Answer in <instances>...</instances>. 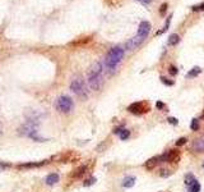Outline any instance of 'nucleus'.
<instances>
[{
  "instance_id": "f257e3e1",
  "label": "nucleus",
  "mask_w": 204,
  "mask_h": 192,
  "mask_svg": "<svg viewBox=\"0 0 204 192\" xmlns=\"http://www.w3.org/2000/svg\"><path fill=\"white\" fill-rule=\"evenodd\" d=\"M103 83V77H102V64L100 61H96L92 67H91L89 72H88V85L94 91H98L102 87Z\"/></svg>"
},
{
  "instance_id": "f03ea898",
  "label": "nucleus",
  "mask_w": 204,
  "mask_h": 192,
  "mask_svg": "<svg viewBox=\"0 0 204 192\" xmlns=\"http://www.w3.org/2000/svg\"><path fill=\"white\" fill-rule=\"evenodd\" d=\"M123 58H124V49L120 48V46H115V48H112L107 53L105 59V64L110 70H115L116 67L119 66V63L123 60Z\"/></svg>"
},
{
  "instance_id": "7ed1b4c3",
  "label": "nucleus",
  "mask_w": 204,
  "mask_h": 192,
  "mask_svg": "<svg viewBox=\"0 0 204 192\" xmlns=\"http://www.w3.org/2000/svg\"><path fill=\"white\" fill-rule=\"evenodd\" d=\"M70 90L75 94L77 96L82 97V99H87L88 97V91L85 87V83L82 77H75L70 83Z\"/></svg>"
},
{
  "instance_id": "20e7f679",
  "label": "nucleus",
  "mask_w": 204,
  "mask_h": 192,
  "mask_svg": "<svg viewBox=\"0 0 204 192\" xmlns=\"http://www.w3.org/2000/svg\"><path fill=\"white\" fill-rule=\"evenodd\" d=\"M38 124L40 122H32V120H27L23 126L19 127V135L20 136H28V137H32L33 135L37 133L38 129Z\"/></svg>"
},
{
  "instance_id": "39448f33",
  "label": "nucleus",
  "mask_w": 204,
  "mask_h": 192,
  "mask_svg": "<svg viewBox=\"0 0 204 192\" xmlns=\"http://www.w3.org/2000/svg\"><path fill=\"white\" fill-rule=\"evenodd\" d=\"M56 109L61 113H69L73 109V100L69 96H60L56 100Z\"/></svg>"
},
{
  "instance_id": "423d86ee",
  "label": "nucleus",
  "mask_w": 204,
  "mask_h": 192,
  "mask_svg": "<svg viewBox=\"0 0 204 192\" xmlns=\"http://www.w3.org/2000/svg\"><path fill=\"white\" fill-rule=\"evenodd\" d=\"M128 110L133 114H142L149 110V106L147 105V102H133L131 105L128 106Z\"/></svg>"
},
{
  "instance_id": "0eeeda50",
  "label": "nucleus",
  "mask_w": 204,
  "mask_h": 192,
  "mask_svg": "<svg viewBox=\"0 0 204 192\" xmlns=\"http://www.w3.org/2000/svg\"><path fill=\"white\" fill-rule=\"evenodd\" d=\"M146 40V37H143V36H139V35H135L133 38H130V40L128 41V42L125 44V49L126 50H135L138 48L139 45H142V42Z\"/></svg>"
},
{
  "instance_id": "6e6552de",
  "label": "nucleus",
  "mask_w": 204,
  "mask_h": 192,
  "mask_svg": "<svg viewBox=\"0 0 204 192\" xmlns=\"http://www.w3.org/2000/svg\"><path fill=\"white\" fill-rule=\"evenodd\" d=\"M149 31H150V23L147 22V20H143V22H140L139 27H138V33L137 35H139V36H143V37L147 38Z\"/></svg>"
},
{
  "instance_id": "1a4fd4ad",
  "label": "nucleus",
  "mask_w": 204,
  "mask_h": 192,
  "mask_svg": "<svg viewBox=\"0 0 204 192\" xmlns=\"http://www.w3.org/2000/svg\"><path fill=\"white\" fill-rule=\"evenodd\" d=\"M193 150L194 151H197V152H202L204 151V136L203 137H200V138H197V140L193 142Z\"/></svg>"
},
{
  "instance_id": "9d476101",
  "label": "nucleus",
  "mask_w": 204,
  "mask_h": 192,
  "mask_svg": "<svg viewBox=\"0 0 204 192\" xmlns=\"http://www.w3.org/2000/svg\"><path fill=\"white\" fill-rule=\"evenodd\" d=\"M47 164V161L46 160H43V161H38V163H26V164H19L18 165V168L19 169H28V168H40V167H42V165H45Z\"/></svg>"
},
{
  "instance_id": "9b49d317",
  "label": "nucleus",
  "mask_w": 204,
  "mask_h": 192,
  "mask_svg": "<svg viewBox=\"0 0 204 192\" xmlns=\"http://www.w3.org/2000/svg\"><path fill=\"white\" fill-rule=\"evenodd\" d=\"M46 184L47 186H54L56 184V183L59 182V174H56V173H51V174H49V176L46 177Z\"/></svg>"
},
{
  "instance_id": "f8f14e48",
  "label": "nucleus",
  "mask_w": 204,
  "mask_h": 192,
  "mask_svg": "<svg viewBox=\"0 0 204 192\" xmlns=\"http://www.w3.org/2000/svg\"><path fill=\"white\" fill-rule=\"evenodd\" d=\"M158 163H161V160H159V156H155V158L149 159V160L146 163V168L150 170V169H153V168H155Z\"/></svg>"
},
{
  "instance_id": "ddd939ff",
  "label": "nucleus",
  "mask_w": 204,
  "mask_h": 192,
  "mask_svg": "<svg viewBox=\"0 0 204 192\" xmlns=\"http://www.w3.org/2000/svg\"><path fill=\"white\" fill-rule=\"evenodd\" d=\"M134 184H135V177H133V176L126 177V178L123 181V186L125 188H130V187H133Z\"/></svg>"
},
{
  "instance_id": "4468645a",
  "label": "nucleus",
  "mask_w": 204,
  "mask_h": 192,
  "mask_svg": "<svg viewBox=\"0 0 204 192\" xmlns=\"http://www.w3.org/2000/svg\"><path fill=\"white\" fill-rule=\"evenodd\" d=\"M179 42H180V36H179V35H177V33L170 35V37H168V45H170V46H175Z\"/></svg>"
},
{
  "instance_id": "2eb2a0df",
  "label": "nucleus",
  "mask_w": 204,
  "mask_h": 192,
  "mask_svg": "<svg viewBox=\"0 0 204 192\" xmlns=\"http://www.w3.org/2000/svg\"><path fill=\"white\" fill-rule=\"evenodd\" d=\"M171 17H172V16H170V17H168V18L166 19V22H165V26H163V28H162V29H159V31H157V32H156V35H157V36H159V35H162V33H165V32L167 31L168 26H170V22H171Z\"/></svg>"
},
{
  "instance_id": "dca6fc26",
  "label": "nucleus",
  "mask_w": 204,
  "mask_h": 192,
  "mask_svg": "<svg viewBox=\"0 0 204 192\" xmlns=\"http://www.w3.org/2000/svg\"><path fill=\"white\" fill-rule=\"evenodd\" d=\"M200 72H202V69H200V67H194L193 69H191L190 72H189L188 74H186V77H188V78H190V77H197V76L199 74Z\"/></svg>"
},
{
  "instance_id": "f3484780",
  "label": "nucleus",
  "mask_w": 204,
  "mask_h": 192,
  "mask_svg": "<svg viewBox=\"0 0 204 192\" xmlns=\"http://www.w3.org/2000/svg\"><path fill=\"white\" fill-rule=\"evenodd\" d=\"M85 170H87V167H85V165H83V167L78 168V169L75 170V173L73 174V177H75V178H79V177L83 176V174L85 173Z\"/></svg>"
},
{
  "instance_id": "a211bd4d",
  "label": "nucleus",
  "mask_w": 204,
  "mask_h": 192,
  "mask_svg": "<svg viewBox=\"0 0 204 192\" xmlns=\"http://www.w3.org/2000/svg\"><path fill=\"white\" fill-rule=\"evenodd\" d=\"M195 181H197V179L194 178L193 174H186V177H185V183H186L188 186H191Z\"/></svg>"
},
{
  "instance_id": "6ab92c4d",
  "label": "nucleus",
  "mask_w": 204,
  "mask_h": 192,
  "mask_svg": "<svg viewBox=\"0 0 204 192\" xmlns=\"http://www.w3.org/2000/svg\"><path fill=\"white\" fill-rule=\"evenodd\" d=\"M190 192H200V184L198 181H195L193 184L190 186Z\"/></svg>"
},
{
  "instance_id": "aec40b11",
  "label": "nucleus",
  "mask_w": 204,
  "mask_h": 192,
  "mask_svg": "<svg viewBox=\"0 0 204 192\" xmlns=\"http://www.w3.org/2000/svg\"><path fill=\"white\" fill-rule=\"evenodd\" d=\"M119 135H120V138L124 141V140H126V138H128L129 136H130V132L128 131V129H123V131H121Z\"/></svg>"
},
{
  "instance_id": "412c9836",
  "label": "nucleus",
  "mask_w": 204,
  "mask_h": 192,
  "mask_svg": "<svg viewBox=\"0 0 204 192\" xmlns=\"http://www.w3.org/2000/svg\"><path fill=\"white\" fill-rule=\"evenodd\" d=\"M190 128L193 129V131H198V129H199V122H198V119H193V120H191Z\"/></svg>"
},
{
  "instance_id": "4be33fe9",
  "label": "nucleus",
  "mask_w": 204,
  "mask_h": 192,
  "mask_svg": "<svg viewBox=\"0 0 204 192\" xmlns=\"http://www.w3.org/2000/svg\"><path fill=\"white\" fill-rule=\"evenodd\" d=\"M94 182H96V178L94 177H91V178H88L87 181H84V187H88V186H92V184H94Z\"/></svg>"
},
{
  "instance_id": "5701e85b",
  "label": "nucleus",
  "mask_w": 204,
  "mask_h": 192,
  "mask_svg": "<svg viewBox=\"0 0 204 192\" xmlns=\"http://www.w3.org/2000/svg\"><path fill=\"white\" fill-rule=\"evenodd\" d=\"M161 81H162V83H165L166 86H172L174 85V82L170 81V79L166 78V77H161Z\"/></svg>"
},
{
  "instance_id": "b1692460",
  "label": "nucleus",
  "mask_w": 204,
  "mask_h": 192,
  "mask_svg": "<svg viewBox=\"0 0 204 192\" xmlns=\"http://www.w3.org/2000/svg\"><path fill=\"white\" fill-rule=\"evenodd\" d=\"M12 165L10 164H7V163H3V161H0V172H3V170L8 169V168H10Z\"/></svg>"
},
{
  "instance_id": "393cba45",
  "label": "nucleus",
  "mask_w": 204,
  "mask_h": 192,
  "mask_svg": "<svg viewBox=\"0 0 204 192\" xmlns=\"http://www.w3.org/2000/svg\"><path fill=\"white\" fill-rule=\"evenodd\" d=\"M168 72H170V74L176 76V74H177V68H176V67H174V66H171L170 68H168Z\"/></svg>"
},
{
  "instance_id": "a878e982",
  "label": "nucleus",
  "mask_w": 204,
  "mask_h": 192,
  "mask_svg": "<svg viewBox=\"0 0 204 192\" xmlns=\"http://www.w3.org/2000/svg\"><path fill=\"white\" fill-rule=\"evenodd\" d=\"M186 141H188V140H186L185 137L179 138V140L176 141V145H177V146H182V145H185V143H186Z\"/></svg>"
},
{
  "instance_id": "bb28decb",
  "label": "nucleus",
  "mask_w": 204,
  "mask_h": 192,
  "mask_svg": "<svg viewBox=\"0 0 204 192\" xmlns=\"http://www.w3.org/2000/svg\"><path fill=\"white\" fill-rule=\"evenodd\" d=\"M167 120H168V123H171V124H174V126H177V123H179L176 118H174V117H170Z\"/></svg>"
},
{
  "instance_id": "cd10ccee",
  "label": "nucleus",
  "mask_w": 204,
  "mask_h": 192,
  "mask_svg": "<svg viewBox=\"0 0 204 192\" xmlns=\"http://www.w3.org/2000/svg\"><path fill=\"white\" fill-rule=\"evenodd\" d=\"M159 174H161L162 177H168V176H170V174H171V172H168L167 169H162L161 172H159Z\"/></svg>"
},
{
  "instance_id": "c85d7f7f",
  "label": "nucleus",
  "mask_w": 204,
  "mask_h": 192,
  "mask_svg": "<svg viewBox=\"0 0 204 192\" xmlns=\"http://www.w3.org/2000/svg\"><path fill=\"white\" fill-rule=\"evenodd\" d=\"M193 10H204V3H202L200 5H195V7H193Z\"/></svg>"
},
{
  "instance_id": "c756f323",
  "label": "nucleus",
  "mask_w": 204,
  "mask_h": 192,
  "mask_svg": "<svg viewBox=\"0 0 204 192\" xmlns=\"http://www.w3.org/2000/svg\"><path fill=\"white\" fill-rule=\"evenodd\" d=\"M166 9H167V4H166V3H163V4L161 5V9H159V13H161V14H165V12H166Z\"/></svg>"
},
{
  "instance_id": "7c9ffc66",
  "label": "nucleus",
  "mask_w": 204,
  "mask_h": 192,
  "mask_svg": "<svg viewBox=\"0 0 204 192\" xmlns=\"http://www.w3.org/2000/svg\"><path fill=\"white\" fill-rule=\"evenodd\" d=\"M156 106H157L158 109H163L165 108V104H163V102H161V101H158L157 104H156Z\"/></svg>"
},
{
  "instance_id": "2f4dec72",
  "label": "nucleus",
  "mask_w": 204,
  "mask_h": 192,
  "mask_svg": "<svg viewBox=\"0 0 204 192\" xmlns=\"http://www.w3.org/2000/svg\"><path fill=\"white\" fill-rule=\"evenodd\" d=\"M138 1H140V3H143V4H149L152 0H138Z\"/></svg>"
},
{
  "instance_id": "473e14b6",
  "label": "nucleus",
  "mask_w": 204,
  "mask_h": 192,
  "mask_svg": "<svg viewBox=\"0 0 204 192\" xmlns=\"http://www.w3.org/2000/svg\"><path fill=\"white\" fill-rule=\"evenodd\" d=\"M203 168H204V164H203Z\"/></svg>"
}]
</instances>
